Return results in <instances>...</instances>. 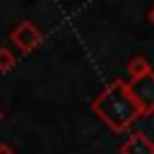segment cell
I'll return each mask as SVG.
<instances>
[{
  "label": "cell",
  "mask_w": 154,
  "mask_h": 154,
  "mask_svg": "<svg viewBox=\"0 0 154 154\" xmlns=\"http://www.w3.org/2000/svg\"><path fill=\"white\" fill-rule=\"evenodd\" d=\"M91 111L116 132L128 130L137 118H142V111L135 101V96L130 94L128 82L116 79L111 82L94 101H91Z\"/></svg>",
  "instance_id": "cell-1"
},
{
  "label": "cell",
  "mask_w": 154,
  "mask_h": 154,
  "mask_svg": "<svg viewBox=\"0 0 154 154\" xmlns=\"http://www.w3.org/2000/svg\"><path fill=\"white\" fill-rule=\"evenodd\" d=\"M128 87H130V94L135 96V101L142 111V118L154 113V72H149L140 79H130Z\"/></svg>",
  "instance_id": "cell-2"
},
{
  "label": "cell",
  "mask_w": 154,
  "mask_h": 154,
  "mask_svg": "<svg viewBox=\"0 0 154 154\" xmlns=\"http://www.w3.org/2000/svg\"><path fill=\"white\" fill-rule=\"evenodd\" d=\"M12 41L22 53H31L38 43H41V31L31 24V22H22L19 26L12 29Z\"/></svg>",
  "instance_id": "cell-3"
},
{
  "label": "cell",
  "mask_w": 154,
  "mask_h": 154,
  "mask_svg": "<svg viewBox=\"0 0 154 154\" xmlns=\"http://www.w3.org/2000/svg\"><path fill=\"white\" fill-rule=\"evenodd\" d=\"M120 154H154V142L144 132H135L120 144Z\"/></svg>",
  "instance_id": "cell-4"
},
{
  "label": "cell",
  "mask_w": 154,
  "mask_h": 154,
  "mask_svg": "<svg viewBox=\"0 0 154 154\" xmlns=\"http://www.w3.org/2000/svg\"><path fill=\"white\" fill-rule=\"evenodd\" d=\"M149 72H152V65L147 63V58H142V55L130 58V63H128V75H130V79H140V77H144V75H149Z\"/></svg>",
  "instance_id": "cell-5"
},
{
  "label": "cell",
  "mask_w": 154,
  "mask_h": 154,
  "mask_svg": "<svg viewBox=\"0 0 154 154\" xmlns=\"http://www.w3.org/2000/svg\"><path fill=\"white\" fill-rule=\"evenodd\" d=\"M14 65H17V58L7 48H0V72H10L14 70Z\"/></svg>",
  "instance_id": "cell-6"
},
{
  "label": "cell",
  "mask_w": 154,
  "mask_h": 154,
  "mask_svg": "<svg viewBox=\"0 0 154 154\" xmlns=\"http://www.w3.org/2000/svg\"><path fill=\"white\" fill-rule=\"evenodd\" d=\"M0 154H14V152H12L7 144H0Z\"/></svg>",
  "instance_id": "cell-7"
},
{
  "label": "cell",
  "mask_w": 154,
  "mask_h": 154,
  "mask_svg": "<svg viewBox=\"0 0 154 154\" xmlns=\"http://www.w3.org/2000/svg\"><path fill=\"white\" fill-rule=\"evenodd\" d=\"M149 22H152V24H154V7H152V10H149Z\"/></svg>",
  "instance_id": "cell-8"
},
{
  "label": "cell",
  "mask_w": 154,
  "mask_h": 154,
  "mask_svg": "<svg viewBox=\"0 0 154 154\" xmlns=\"http://www.w3.org/2000/svg\"><path fill=\"white\" fill-rule=\"evenodd\" d=\"M0 120H2V113H0Z\"/></svg>",
  "instance_id": "cell-9"
}]
</instances>
